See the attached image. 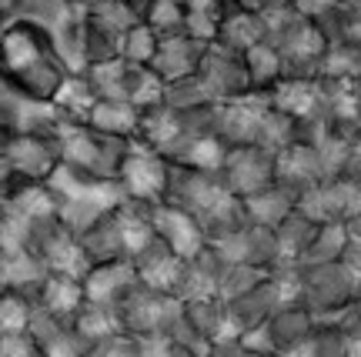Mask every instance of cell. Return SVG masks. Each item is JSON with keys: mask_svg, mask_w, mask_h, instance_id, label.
Returning <instances> with one entry per match:
<instances>
[{"mask_svg": "<svg viewBox=\"0 0 361 357\" xmlns=\"http://www.w3.org/2000/svg\"><path fill=\"white\" fill-rule=\"evenodd\" d=\"M358 84H361V77H358Z\"/></svg>", "mask_w": 361, "mask_h": 357, "instance_id": "57", "label": "cell"}, {"mask_svg": "<svg viewBox=\"0 0 361 357\" xmlns=\"http://www.w3.org/2000/svg\"><path fill=\"white\" fill-rule=\"evenodd\" d=\"M298 357H351V341L338 320H318Z\"/></svg>", "mask_w": 361, "mask_h": 357, "instance_id": "37", "label": "cell"}, {"mask_svg": "<svg viewBox=\"0 0 361 357\" xmlns=\"http://www.w3.org/2000/svg\"><path fill=\"white\" fill-rule=\"evenodd\" d=\"M348 177L361 180V134L351 137V167H348Z\"/></svg>", "mask_w": 361, "mask_h": 357, "instance_id": "48", "label": "cell"}, {"mask_svg": "<svg viewBox=\"0 0 361 357\" xmlns=\"http://www.w3.org/2000/svg\"><path fill=\"white\" fill-rule=\"evenodd\" d=\"M157 47H161V34H154V30L141 20V24H134L128 34H124L121 61H124V64H134V67H151L157 57Z\"/></svg>", "mask_w": 361, "mask_h": 357, "instance_id": "39", "label": "cell"}, {"mask_svg": "<svg viewBox=\"0 0 361 357\" xmlns=\"http://www.w3.org/2000/svg\"><path fill=\"white\" fill-rule=\"evenodd\" d=\"M268 44L281 54L284 61V77H308L318 80L322 70V57L328 51V40L322 37V30L311 24L305 13L284 11L268 17Z\"/></svg>", "mask_w": 361, "mask_h": 357, "instance_id": "4", "label": "cell"}, {"mask_svg": "<svg viewBox=\"0 0 361 357\" xmlns=\"http://www.w3.org/2000/svg\"><path fill=\"white\" fill-rule=\"evenodd\" d=\"M94 101H97V94H94L87 77L71 74L64 80V87L57 90L51 107L57 111V117L64 124H87V114H90V107H94Z\"/></svg>", "mask_w": 361, "mask_h": 357, "instance_id": "30", "label": "cell"}, {"mask_svg": "<svg viewBox=\"0 0 361 357\" xmlns=\"http://www.w3.org/2000/svg\"><path fill=\"white\" fill-rule=\"evenodd\" d=\"M171 164L168 157H161L157 151L144 147V144H130V154L124 167H121V191H124V201H137V204H164L168 201V184H171Z\"/></svg>", "mask_w": 361, "mask_h": 357, "instance_id": "7", "label": "cell"}, {"mask_svg": "<svg viewBox=\"0 0 361 357\" xmlns=\"http://www.w3.org/2000/svg\"><path fill=\"white\" fill-rule=\"evenodd\" d=\"M348 241L351 237H348V230H345V224H318L314 241H311L308 254H305L301 264H335V261H341Z\"/></svg>", "mask_w": 361, "mask_h": 357, "instance_id": "38", "label": "cell"}, {"mask_svg": "<svg viewBox=\"0 0 361 357\" xmlns=\"http://www.w3.org/2000/svg\"><path fill=\"white\" fill-rule=\"evenodd\" d=\"M358 77H361V51H355L351 44H328L318 80H324V84H351Z\"/></svg>", "mask_w": 361, "mask_h": 357, "instance_id": "35", "label": "cell"}, {"mask_svg": "<svg viewBox=\"0 0 361 357\" xmlns=\"http://www.w3.org/2000/svg\"><path fill=\"white\" fill-rule=\"evenodd\" d=\"M345 7H351V11H361V0H341Z\"/></svg>", "mask_w": 361, "mask_h": 357, "instance_id": "54", "label": "cell"}, {"mask_svg": "<svg viewBox=\"0 0 361 357\" xmlns=\"http://www.w3.org/2000/svg\"><path fill=\"white\" fill-rule=\"evenodd\" d=\"M324 180L328 177H324V167L314 141H295L278 151V184L281 187L295 191L298 197H305Z\"/></svg>", "mask_w": 361, "mask_h": 357, "instance_id": "17", "label": "cell"}, {"mask_svg": "<svg viewBox=\"0 0 361 357\" xmlns=\"http://www.w3.org/2000/svg\"><path fill=\"white\" fill-rule=\"evenodd\" d=\"M268 107H271V101L268 97H258V94H251L245 101L218 104V137L228 144V147L258 144Z\"/></svg>", "mask_w": 361, "mask_h": 357, "instance_id": "15", "label": "cell"}, {"mask_svg": "<svg viewBox=\"0 0 361 357\" xmlns=\"http://www.w3.org/2000/svg\"><path fill=\"white\" fill-rule=\"evenodd\" d=\"M358 304H361V287H358Z\"/></svg>", "mask_w": 361, "mask_h": 357, "instance_id": "56", "label": "cell"}, {"mask_svg": "<svg viewBox=\"0 0 361 357\" xmlns=\"http://www.w3.org/2000/svg\"><path fill=\"white\" fill-rule=\"evenodd\" d=\"M121 4H128L130 11L137 13V20H144V13H147V7H151L154 0H121Z\"/></svg>", "mask_w": 361, "mask_h": 357, "instance_id": "51", "label": "cell"}, {"mask_svg": "<svg viewBox=\"0 0 361 357\" xmlns=\"http://www.w3.org/2000/svg\"><path fill=\"white\" fill-rule=\"evenodd\" d=\"M154 230H157V237L168 244L178 257H184V261L197 257L207 247L204 227L197 224V217H191L188 211H180V207H174V204H168V201L154 207Z\"/></svg>", "mask_w": 361, "mask_h": 357, "instance_id": "19", "label": "cell"}, {"mask_svg": "<svg viewBox=\"0 0 361 357\" xmlns=\"http://www.w3.org/2000/svg\"><path fill=\"white\" fill-rule=\"evenodd\" d=\"M47 191H51L61 220L67 224V230L74 237H80L97 217L107 214L111 207H117L124 201V191H121L117 180H97V177H90V174H80V170L64 167V164L51 174Z\"/></svg>", "mask_w": 361, "mask_h": 357, "instance_id": "2", "label": "cell"}, {"mask_svg": "<svg viewBox=\"0 0 361 357\" xmlns=\"http://www.w3.org/2000/svg\"><path fill=\"white\" fill-rule=\"evenodd\" d=\"M314 230H318V224H314L311 217H305L301 211H295V214L288 217L281 227L274 230V234H278L281 261H288V264H301L305 254H308L311 241H314Z\"/></svg>", "mask_w": 361, "mask_h": 357, "instance_id": "33", "label": "cell"}, {"mask_svg": "<svg viewBox=\"0 0 361 357\" xmlns=\"http://www.w3.org/2000/svg\"><path fill=\"white\" fill-rule=\"evenodd\" d=\"M324 87H328V117H324V127L338 130L345 137L361 134V84L351 80V84H324Z\"/></svg>", "mask_w": 361, "mask_h": 357, "instance_id": "27", "label": "cell"}, {"mask_svg": "<svg viewBox=\"0 0 361 357\" xmlns=\"http://www.w3.org/2000/svg\"><path fill=\"white\" fill-rule=\"evenodd\" d=\"M221 180L228 194L234 197H255V194L268 191L278 184V151H268L261 144H247V147H228L224 167H221Z\"/></svg>", "mask_w": 361, "mask_h": 357, "instance_id": "9", "label": "cell"}, {"mask_svg": "<svg viewBox=\"0 0 361 357\" xmlns=\"http://www.w3.org/2000/svg\"><path fill=\"white\" fill-rule=\"evenodd\" d=\"M224 157H228V144L221 137H194L180 147V154L171 164L188 167V170H204V174H221Z\"/></svg>", "mask_w": 361, "mask_h": 357, "instance_id": "32", "label": "cell"}, {"mask_svg": "<svg viewBox=\"0 0 361 357\" xmlns=\"http://www.w3.org/2000/svg\"><path fill=\"white\" fill-rule=\"evenodd\" d=\"M268 40V17L255 7H247L245 0H224L218 11V47L234 51L245 57L258 44Z\"/></svg>", "mask_w": 361, "mask_h": 357, "instance_id": "13", "label": "cell"}, {"mask_svg": "<svg viewBox=\"0 0 361 357\" xmlns=\"http://www.w3.org/2000/svg\"><path fill=\"white\" fill-rule=\"evenodd\" d=\"M54 47L61 54V61L71 74H84L87 70V27H84V7L64 4V11L57 13L51 27Z\"/></svg>", "mask_w": 361, "mask_h": 357, "instance_id": "21", "label": "cell"}, {"mask_svg": "<svg viewBox=\"0 0 361 357\" xmlns=\"http://www.w3.org/2000/svg\"><path fill=\"white\" fill-rule=\"evenodd\" d=\"M57 167H61L57 137H51V134H17L13 137L7 170L34 180V184H47Z\"/></svg>", "mask_w": 361, "mask_h": 357, "instance_id": "16", "label": "cell"}, {"mask_svg": "<svg viewBox=\"0 0 361 357\" xmlns=\"http://www.w3.org/2000/svg\"><path fill=\"white\" fill-rule=\"evenodd\" d=\"M204 104H218L211 101L207 87L201 84V77H184V80H171L164 90V107L171 111H194V107H204Z\"/></svg>", "mask_w": 361, "mask_h": 357, "instance_id": "41", "label": "cell"}, {"mask_svg": "<svg viewBox=\"0 0 361 357\" xmlns=\"http://www.w3.org/2000/svg\"><path fill=\"white\" fill-rule=\"evenodd\" d=\"M144 24L151 27L161 37H171V34H188V24H191V7L188 0H154L147 13H144Z\"/></svg>", "mask_w": 361, "mask_h": 357, "instance_id": "36", "label": "cell"}, {"mask_svg": "<svg viewBox=\"0 0 361 357\" xmlns=\"http://www.w3.org/2000/svg\"><path fill=\"white\" fill-rule=\"evenodd\" d=\"M224 304V324H228V341H247L251 334H258L268 318L278 311L281 304V297L274 291V284L264 281L261 287L255 291L241 294V297H234V301H221Z\"/></svg>", "mask_w": 361, "mask_h": 357, "instance_id": "14", "label": "cell"}, {"mask_svg": "<svg viewBox=\"0 0 361 357\" xmlns=\"http://www.w3.org/2000/svg\"><path fill=\"white\" fill-rule=\"evenodd\" d=\"M271 107H278L281 114L295 117L298 124H311V127H324L328 117V87L322 80H308V77H284L278 87L268 94Z\"/></svg>", "mask_w": 361, "mask_h": 357, "instance_id": "11", "label": "cell"}, {"mask_svg": "<svg viewBox=\"0 0 361 357\" xmlns=\"http://www.w3.org/2000/svg\"><path fill=\"white\" fill-rule=\"evenodd\" d=\"M24 241H20V220L7 211H0V261L11 257L13 251H20Z\"/></svg>", "mask_w": 361, "mask_h": 357, "instance_id": "46", "label": "cell"}, {"mask_svg": "<svg viewBox=\"0 0 361 357\" xmlns=\"http://www.w3.org/2000/svg\"><path fill=\"white\" fill-rule=\"evenodd\" d=\"M245 64H247V77H251V90H255L258 97H268L271 90L284 80L281 54L274 51L268 40H264V44H258L255 51L245 54Z\"/></svg>", "mask_w": 361, "mask_h": 357, "instance_id": "31", "label": "cell"}, {"mask_svg": "<svg viewBox=\"0 0 361 357\" xmlns=\"http://www.w3.org/2000/svg\"><path fill=\"white\" fill-rule=\"evenodd\" d=\"M87 127L111 134V137H124V141H137L141 130V111L124 101H111V97H97L87 114Z\"/></svg>", "mask_w": 361, "mask_h": 357, "instance_id": "28", "label": "cell"}, {"mask_svg": "<svg viewBox=\"0 0 361 357\" xmlns=\"http://www.w3.org/2000/svg\"><path fill=\"white\" fill-rule=\"evenodd\" d=\"M314 324H318V318L301 301H284L268 318V324L241 344L255 347V351H268L274 357H298L301 347L308 344Z\"/></svg>", "mask_w": 361, "mask_h": 357, "instance_id": "8", "label": "cell"}, {"mask_svg": "<svg viewBox=\"0 0 361 357\" xmlns=\"http://www.w3.org/2000/svg\"><path fill=\"white\" fill-rule=\"evenodd\" d=\"M264 281H268V270H258V268H251V264H228L218 297L221 301H234V297L261 287Z\"/></svg>", "mask_w": 361, "mask_h": 357, "instance_id": "42", "label": "cell"}, {"mask_svg": "<svg viewBox=\"0 0 361 357\" xmlns=\"http://www.w3.org/2000/svg\"><path fill=\"white\" fill-rule=\"evenodd\" d=\"M224 270H228V261L207 244L201 254L188 261V270H184V284H180L178 301H211V297H218L221 281H224Z\"/></svg>", "mask_w": 361, "mask_h": 357, "instance_id": "23", "label": "cell"}, {"mask_svg": "<svg viewBox=\"0 0 361 357\" xmlns=\"http://www.w3.org/2000/svg\"><path fill=\"white\" fill-rule=\"evenodd\" d=\"M0 211H4V194H0Z\"/></svg>", "mask_w": 361, "mask_h": 357, "instance_id": "55", "label": "cell"}, {"mask_svg": "<svg viewBox=\"0 0 361 357\" xmlns=\"http://www.w3.org/2000/svg\"><path fill=\"white\" fill-rule=\"evenodd\" d=\"M13 137H17V134H7V130H0V170H7V161H11Z\"/></svg>", "mask_w": 361, "mask_h": 357, "instance_id": "49", "label": "cell"}, {"mask_svg": "<svg viewBox=\"0 0 361 357\" xmlns=\"http://www.w3.org/2000/svg\"><path fill=\"white\" fill-rule=\"evenodd\" d=\"M228 197V187L221 174H204V170H188V167H174L168 184V204L188 211L191 217H201L214 211Z\"/></svg>", "mask_w": 361, "mask_h": 357, "instance_id": "12", "label": "cell"}, {"mask_svg": "<svg viewBox=\"0 0 361 357\" xmlns=\"http://www.w3.org/2000/svg\"><path fill=\"white\" fill-rule=\"evenodd\" d=\"M87 304V294H84V281L71 277V274H57L47 270L44 284L34 294V307L44 314H54L61 320H74L80 314V307Z\"/></svg>", "mask_w": 361, "mask_h": 357, "instance_id": "22", "label": "cell"}, {"mask_svg": "<svg viewBox=\"0 0 361 357\" xmlns=\"http://www.w3.org/2000/svg\"><path fill=\"white\" fill-rule=\"evenodd\" d=\"M341 264L358 277L361 284V241H348V247H345V254H341Z\"/></svg>", "mask_w": 361, "mask_h": 357, "instance_id": "47", "label": "cell"}, {"mask_svg": "<svg viewBox=\"0 0 361 357\" xmlns=\"http://www.w3.org/2000/svg\"><path fill=\"white\" fill-rule=\"evenodd\" d=\"M130 144L124 137H111L101 130L87 127V124H64L57 134V151H61V164L74 167L80 174H90L97 180H117L121 167L128 161Z\"/></svg>", "mask_w": 361, "mask_h": 357, "instance_id": "3", "label": "cell"}, {"mask_svg": "<svg viewBox=\"0 0 361 357\" xmlns=\"http://www.w3.org/2000/svg\"><path fill=\"white\" fill-rule=\"evenodd\" d=\"M111 311H114L117 327L124 334H134V337H157V334H164V337H168L171 324H174L180 314V301L154 291V287H147V284L137 277V281L130 284L128 291L111 304Z\"/></svg>", "mask_w": 361, "mask_h": 357, "instance_id": "5", "label": "cell"}, {"mask_svg": "<svg viewBox=\"0 0 361 357\" xmlns=\"http://www.w3.org/2000/svg\"><path fill=\"white\" fill-rule=\"evenodd\" d=\"M34 318V301L20 291L0 287V334H20L30 327Z\"/></svg>", "mask_w": 361, "mask_h": 357, "instance_id": "40", "label": "cell"}, {"mask_svg": "<svg viewBox=\"0 0 361 357\" xmlns=\"http://www.w3.org/2000/svg\"><path fill=\"white\" fill-rule=\"evenodd\" d=\"M0 357H47V354L30 337V331H20V334H0Z\"/></svg>", "mask_w": 361, "mask_h": 357, "instance_id": "44", "label": "cell"}, {"mask_svg": "<svg viewBox=\"0 0 361 357\" xmlns=\"http://www.w3.org/2000/svg\"><path fill=\"white\" fill-rule=\"evenodd\" d=\"M71 70L54 47L51 30L37 20L13 17L0 34V84L30 104H54Z\"/></svg>", "mask_w": 361, "mask_h": 357, "instance_id": "1", "label": "cell"}, {"mask_svg": "<svg viewBox=\"0 0 361 357\" xmlns=\"http://www.w3.org/2000/svg\"><path fill=\"white\" fill-rule=\"evenodd\" d=\"M234 357H274V354H268V351H255V347H247V344H238Z\"/></svg>", "mask_w": 361, "mask_h": 357, "instance_id": "53", "label": "cell"}, {"mask_svg": "<svg viewBox=\"0 0 361 357\" xmlns=\"http://www.w3.org/2000/svg\"><path fill=\"white\" fill-rule=\"evenodd\" d=\"M20 7H24V0H0V17L13 20V17H20Z\"/></svg>", "mask_w": 361, "mask_h": 357, "instance_id": "50", "label": "cell"}, {"mask_svg": "<svg viewBox=\"0 0 361 357\" xmlns=\"http://www.w3.org/2000/svg\"><path fill=\"white\" fill-rule=\"evenodd\" d=\"M44 277H47V268H44L30 251H24V247L0 261V287L20 291V294H27L30 301H34L37 287L44 284Z\"/></svg>", "mask_w": 361, "mask_h": 357, "instance_id": "29", "label": "cell"}, {"mask_svg": "<svg viewBox=\"0 0 361 357\" xmlns=\"http://www.w3.org/2000/svg\"><path fill=\"white\" fill-rule=\"evenodd\" d=\"M144 341V357H204L191 351V347L178 344V341H171L164 334H157V337H141Z\"/></svg>", "mask_w": 361, "mask_h": 357, "instance_id": "45", "label": "cell"}, {"mask_svg": "<svg viewBox=\"0 0 361 357\" xmlns=\"http://www.w3.org/2000/svg\"><path fill=\"white\" fill-rule=\"evenodd\" d=\"M87 357H144V341L134 334L117 331L107 341H101L97 347H90Z\"/></svg>", "mask_w": 361, "mask_h": 357, "instance_id": "43", "label": "cell"}, {"mask_svg": "<svg viewBox=\"0 0 361 357\" xmlns=\"http://www.w3.org/2000/svg\"><path fill=\"white\" fill-rule=\"evenodd\" d=\"M64 4H67V0H64Z\"/></svg>", "mask_w": 361, "mask_h": 357, "instance_id": "58", "label": "cell"}, {"mask_svg": "<svg viewBox=\"0 0 361 357\" xmlns=\"http://www.w3.org/2000/svg\"><path fill=\"white\" fill-rule=\"evenodd\" d=\"M90 264H104V261H121L128 257V220H124V201L101 214L78 237Z\"/></svg>", "mask_w": 361, "mask_h": 357, "instance_id": "18", "label": "cell"}, {"mask_svg": "<svg viewBox=\"0 0 361 357\" xmlns=\"http://www.w3.org/2000/svg\"><path fill=\"white\" fill-rule=\"evenodd\" d=\"M298 207H301V197L295 191L281 187V184H274V187H268V191H261L245 201L247 220L255 227H268V230H278Z\"/></svg>", "mask_w": 361, "mask_h": 357, "instance_id": "26", "label": "cell"}, {"mask_svg": "<svg viewBox=\"0 0 361 357\" xmlns=\"http://www.w3.org/2000/svg\"><path fill=\"white\" fill-rule=\"evenodd\" d=\"M30 337L40 344V351L47 357H87V347L78 337L71 320H61L54 314H44L34 307V318H30Z\"/></svg>", "mask_w": 361, "mask_h": 357, "instance_id": "24", "label": "cell"}, {"mask_svg": "<svg viewBox=\"0 0 361 357\" xmlns=\"http://www.w3.org/2000/svg\"><path fill=\"white\" fill-rule=\"evenodd\" d=\"M358 277L341 261H335V264H301L298 301L318 320H335L358 301Z\"/></svg>", "mask_w": 361, "mask_h": 357, "instance_id": "6", "label": "cell"}, {"mask_svg": "<svg viewBox=\"0 0 361 357\" xmlns=\"http://www.w3.org/2000/svg\"><path fill=\"white\" fill-rule=\"evenodd\" d=\"M197 77H201V84L207 87L211 101H218V104L245 101V97L255 94V90H251V77H247L245 57L234 51H224L218 44H211V51H207Z\"/></svg>", "mask_w": 361, "mask_h": 357, "instance_id": "10", "label": "cell"}, {"mask_svg": "<svg viewBox=\"0 0 361 357\" xmlns=\"http://www.w3.org/2000/svg\"><path fill=\"white\" fill-rule=\"evenodd\" d=\"M134 281H137V270H134V264H130L128 257H121V261H104V264H94V268L87 270V277H84V294H87L90 304L111 307Z\"/></svg>", "mask_w": 361, "mask_h": 357, "instance_id": "25", "label": "cell"}, {"mask_svg": "<svg viewBox=\"0 0 361 357\" xmlns=\"http://www.w3.org/2000/svg\"><path fill=\"white\" fill-rule=\"evenodd\" d=\"M74 331H78V337L84 341V347H87V354H90V347H97L101 341H107L111 334H117L121 327H117V320H114V311L111 307H104V304H84L80 307V314L74 320Z\"/></svg>", "mask_w": 361, "mask_h": 357, "instance_id": "34", "label": "cell"}, {"mask_svg": "<svg viewBox=\"0 0 361 357\" xmlns=\"http://www.w3.org/2000/svg\"><path fill=\"white\" fill-rule=\"evenodd\" d=\"M211 44L197 40L194 34H171V37H161V47H157L154 57V70L161 74L164 84L171 80H184V77H194L204 64Z\"/></svg>", "mask_w": 361, "mask_h": 357, "instance_id": "20", "label": "cell"}, {"mask_svg": "<svg viewBox=\"0 0 361 357\" xmlns=\"http://www.w3.org/2000/svg\"><path fill=\"white\" fill-rule=\"evenodd\" d=\"M345 230H348V237L351 241H361V211L355 217H351L348 224H345Z\"/></svg>", "mask_w": 361, "mask_h": 357, "instance_id": "52", "label": "cell"}]
</instances>
